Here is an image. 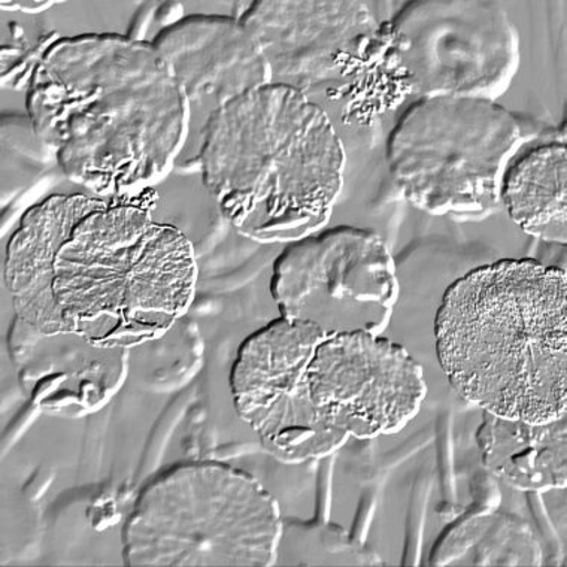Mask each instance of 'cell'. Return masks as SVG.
Here are the masks:
<instances>
[{
  "label": "cell",
  "mask_w": 567,
  "mask_h": 567,
  "mask_svg": "<svg viewBox=\"0 0 567 567\" xmlns=\"http://www.w3.org/2000/svg\"><path fill=\"white\" fill-rule=\"evenodd\" d=\"M154 190L120 197L51 195L8 240L3 279L16 318L44 337L101 350L157 341L195 302V248L154 220Z\"/></svg>",
  "instance_id": "obj_1"
},
{
  "label": "cell",
  "mask_w": 567,
  "mask_h": 567,
  "mask_svg": "<svg viewBox=\"0 0 567 567\" xmlns=\"http://www.w3.org/2000/svg\"><path fill=\"white\" fill-rule=\"evenodd\" d=\"M34 137L93 196L153 190L175 167L192 105L152 41L84 33L42 44L25 87Z\"/></svg>",
  "instance_id": "obj_2"
},
{
  "label": "cell",
  "mask_w": 567,
  "mask_h": 567,
  "mask_svg": "<svg viewBox=\"0 0 567 567\" xmlns=\"http://www.w3.org/2000/svg\"><path fill=\"white\" fill-rule=\"evenodd\" d=\"M230 390L240 420L286 465L329 457L351 437L396 435L427 396L423 367L399 343L281 316L240 343Z\"/></svg>",
  "instance_id": "obj_3"
},
{
  "label": "cell",
  "mask_w": 567,
  "mask_h": 567,
  "mask_svg": "<svg viewBox=\"0 0 567 567\" xmlns=\"http://www.w3.org/2000/svg\"><path fill=\"white\" fill-rule=\"evenodd\" d=\"M437 360L483 412L543 424L567 414V275L534 259L480 266L451 284Z\"/></svg>",
  "instance_id": "obj_4"
},
{
  "label": "cell",
  "mask_w": 567,
  "mask_h": 567,
  "mask_svg": "<svg viewBox=\"0 0 567 567\" xmlns=\"http://www.w3.org/2000/svg\"><path fill=\"white\" fill-rule=\"evenodd\" d=\"M346 148L329 114L290 85L252 90L205 120L202 182L245 238L291 244L316 235L341 196Z\"/></svg>",
  "instance_id": "obj_5"
},
{
  "label": "cell",
  "mask_w": 567,
  "mask_h": 567,
  "mask_svg": "<svg viewBox=\"0 0 567 567\" xmlns=\"http://www.w3.org/2000/svg\"><path fill=\"white\" fill-rule=\"evenodd\" d=\"M284 519L250 474L221 462L179 463L141 489L124 524V565L269 567Z\"/></svg>",
  "instance_id": "obj_6"
},
{
  "label": "cell",
  "mask_w": 567,
  "mask_h": 567,
  "mask_svg": "<svg viewBox=\"0 0 567 567\" xmlns=\"http://www.w3.org/2000/svg\"><path fill=\"white\" fill-rule=\"evenodd\" d=\"M524 144L497 102L419 99L386 141V165L408 204L429 216L484 220L502 208V182Z\"/></svg>",
  "instance_id": "obj_7"
},
{
  "label": "cell",
  "mask_w": 567,
  "mask_h": 567,
  "mask_svg": "<svg viewBox=\"0 0 567 567\" xmlns=\"http://www.w3.org/2000/svg\"><path fill=\"white\" fill-rule=\"evenodd\" d=\"M386 83L419 99L497 102L522 63L519 34L493 0H416L385 21Z\"/></svg>",
  "instance_id": "obj_8"
},
{
  "label": "cell",
  "mask_w": 567,
  "mask_h": 567,
  "mask_svg": "<svg viewBox=\"0 0 567 567\" xmlns=\"http://www.w3.org/2000/svg\"><path fill=\"white\" fill-rule=\"evenodd\" d=\"M238 12L255 34L272 83L343 97L386 83L385 21L362 0H257Z\"/></svg>",
  "instance_id": "obj_9"
},
{
  "label": "cell",
  "mask_w": 567,
  "mask_h": 567,
  "mask_svg": "<svg viewBox=\"0 0 567 567\" xmlns=\"http://www.w3.org/2000/svg\"><path fill=\"white\" fill-rule=\"evenodd\" d=\"M270 293L279 316L329 332L382 337L401 295L396 264L377 231L323 229L287 244L274 265Z\"/></svg>",
  "instance_id": "obj_10"
},
{
  "label": "cell",
  "mask_w": 567,
  "mask_h": 567,
  "mask_svg": "<svg viewBox=\"0 0 567 567\" xmlns=\"http://www.w3.org/2000/svg\"><path fill=\"white\" fill-rule=\"evenodd\" d=\"M152 44L193 106L206 118L227 103L272 83L255 34L235 16H183Z\"/></svg>",
  "instance_id": "obj_11"
},
{
  "label": "cell",
  "mask_w": 567,
  "mask_h": 567,
  "mask_svg": "<svg viewBox=\"0 0 567 567\" xmlns=\"http://www.w3.org/2000/svg\"><path fill=\"white\" fill-rule=\"evenodd\" d=\"M483 466L519 492L548 493L567 485V414L548 423L484 412L476 431Z\"/></svg>",
  "instance_id": "obj_12"
},
{
  "label": "cell",
  "mask_w": 567,
  "mask_h": 567,
  "mask_svg": "<svg viewBox=\"0 0 567 567\" xmlns=\"http://www.w3.org/2000/svg\"><path fill=\"white\" fill-rule=\"evenodd\" d=\"M128 350H101L89 346L44 360L16 363L20 381L34 405L47 412L80 416L101 410L118 393L127 375Z\"/></svg>",
  "instance_id": "obj_13"
},
{
  "label": "cell",
  "mask_w": 567,
  "mask_h": 567,
  "mask_svg": "<svg viewBox=\"0 0 567 567\" xmlns=\"http://www.w3.org/2000/svg\"><path fill=\"white\" fill-rule=\"evenodd\" d=\"M502 206L528 236L567 240L566 137L536 145L511 163L501 188Z\"/></svg>",
  "instance_id": "obj_14"
},
{
  "label": "cell",
  "mask_w": 567,
  "mask_h": 567,
  "mask_svg": "<svg viewBox=\"0 0 567 567\" xmlns=\"http://www.w3.org/2000/svg\"><path fill=\"white\" fill-rule=\"evenodd\" d=\"M543 557L528 524L506 514L476 511L436 545L432 565L543 566Z\"/></svg>",
  "instance_id": "obj_15"
},
{
  "label": "cell",
  "mask_w": 567,
  "mask_h": 567,
  "mask_svg": "<svg viewBox=\"0 0 567 567\" xmlns=\"http://www.w3.org/2000/svg\"><path fill=\"white\" fill-rule=\"evenodd\" d=\"M14 6L19 7L21 11L24 12H41L44 11L45 8L54 6V2H12Z\"/></svg>",
  "instance_id": "obj_16"
}]
</instances>
